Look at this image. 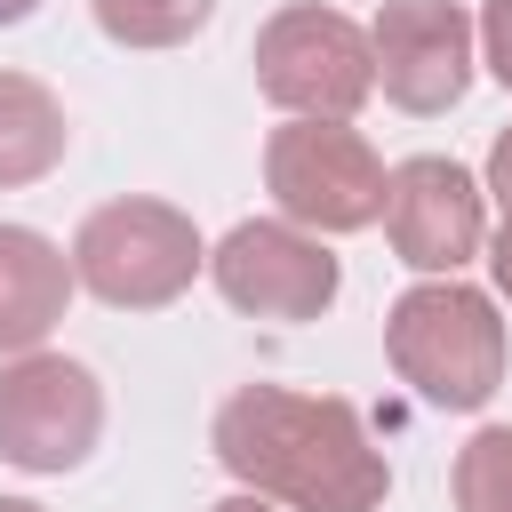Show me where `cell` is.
<instances>
[{
    "mask_svg": "<svg viewBox=\"0 0 512 512\" xmlns=\"http://www.w3.org/2000/svg\"><path fill=\"white\" fill-rule=\"evenodd\" d=\"M64 144H72V128H64L56 88L32 80V72H0V192L40 184L64 160Z\"/></svg>",
    "mask_w": 512,
    "mask_h": 512,
    "instance_id": "obj_11",
    "label": "cell"
},
{
    "mask_svg": "<svg viewBox=\"0 0 512 512\" xmlns=\"http://www.w3.org/2000/svg\"><path fill=\"white\" fill-rule=\"evenodd\" d=\"M216 464L288 512H376L392 496V464L368 440L360 408L336 392H288V384H240L208 424Z\"/></svg>",
    "mask_w": 512,
    "mask_h": 512,
    "instance_id": "obj_1",
    "label": "cell"
},
{
    "mask_svg": "<svg viewBox=\"0 0 512 512\" xmlns=\"http://www.w3.org/2000/svg\"><path fill=\"white\" fill-rule=\"evenodd\" d=\"M208 512H288V504H272V496H248V488H240V496H224V504H208Z\"/></svg>",
    "mask_w": 512,
    "mask_h": 512,
    "instance_id": "obj_17",
    "label": "cell"
},
{
    "mask_svg": "<svg viewBox=\"0 0 512 512\" xmlns=\"http://www.w3.org/2000/svg\"><path fill=\"white\" fill-rule=\"evenodd\" d=\"M208 272V240L176 200H104L72 232V280L112 312H160Z\"/></svg>",
    "mask_w": 512,
    "mask_h": 512,
    "instance_id": "obj_3",
    "label": "cell"
},
{
    "mask_svg": "<svg viewBox=\"0 0 512 512\" xmlns=\"http://www.w3.org/2000/svg\"><path fill=\"white\" fill-rule=\"evenodd\" d=\"M480 192L512 216V128H496V144H488V176H480Z\"/></svg>",
    "mask_w": 512,
    "mask_h": 512,
    "instance_id": "obj_15",
    "label": "cell"
},
{
    "mask_svg": "<svg viewBox=\"0 0 512 512\" xmlns=\"http://www.w3.org/2000/svg\"><path fill=\"white\" fill-rule=\"evenodd\" d=\"M384 240L408 272L424 280H456L472 256H488V192L472 168L440 160V152H416L392 168L384 184Z\"/></svg>",
    "mask_w": 512,
    "mask_h": 512,
    "instance_id": "obj_8",
    "label": "cell"
},
{
    "mask_svg": "<svg viewBox=\"0 0 512 512\" xmlns=\"http://www.w3.org/2000/svg\"><path fill=\"white\" fill-rule=\"evenodd\" d=\"M104 440V384L64 352H24L0 368V464L80 472Z\"/></svg>",
    "mask_w": 512,
    "mask_h": 512,
    "instance_id": "obj_7",
    "label": "cell"
},
{
    "mask_svg": "<svg viewBox=\"0 0 512 512\" xmlns=\"http://www.w3.org/2000/svg\"><path fill=\"white\" fill-rule=\"evenodd\" d=\"M72 256L32 232V224H0V352L24 360V352H48L64 304H72Z\"/></svg>",
    "mask_w": 512,
    "mask_h": 512,
    "instance_id": "obj_10",
    "label": "cell"
},
{
    "mask_svg": "<svg viewBox=\"0 0 512 512\" xmlns=\"http://www.w3.org/2000/svg\"><path fill=\"white\" fill-rule=\"evenodd\" d=\"M256 88L288 112V120H352L376 96V48L368 24H352L344 8L296 0L256 32Z\"/></svg>",
    "mask_w": 512,
    "mask_h": 512,
    "instance_id": "obj_5",
    "label": "cell"
},
{
    "mask_svg": "<svg viewBox=\"0 0 512 512\" xmlns=\"http://www.w3.org/2000/svg\"><path fill=\"white\" fill-rule=\"evenodd\" d=\"M32 8H40V0H0V32H8V24H24Z\"/></svg>",
    "mask_w": 512,
    "mask_h": 512,
    "instance_id": "obj_18",
    "label": "cell"
},
{
    "mask_svg": "<svg viewBox=\"0 0 512 512\" xmlns=\"http://www.w3.org/2000/svg\"><path fill=\"white\" fill-rule=\"evenodd\" d=\"M384 360L432 408H456V416L488 408L496 384H504V320H496V296H480L464 280H416L384 312Z\"/></svg>",
    "mask_w": 512,
    "mask_h": 512,
    "instance_id": "obj_2",
    "label": "cell"
},
{
    "mask_svg": "<svg viewBox=\"0 0 512 512\" xmlns=\"http://www.w3.org/2000/svg\"><path fill=\"white\" fill-rule=\"evenodd\" d=\"M488 280H496V296L512 304V216L488 232Z\"/></svg>",
    "mask_w": 512,
    "mask_h": 512,
    "instance_id": "obj_16",
    "label": "cell"
},
{
    "mask_svg": "<svg viewBox=\"0 0 512 512\" xmlns=\"http://www.w3.org/2000/svg\"><path fill=\"white\" fill-rule=\"evenodd\" d=\"M104 40L120 48H184L192 32H208L216 0H88Z\"/></svg>",
    "mask_w": 512,
    "mask_h": 512,
    "instance_id": "obj_12",
    "label": "cell"
},
{
    "mask_svg": "<svg viewBox=\"0 0 512 512\" xmlns=\"http://www.w3.org/2000/svg\"><path fill=\"white\" fill-rule=\"evenodd\" d=\"M368 48H376V88L384 104L432 120L472 88V48L480 24L456 0H384L368 16Z\"/></svg>",
    "mask_w": 512,
    "mask_h": 512,
    "instance_id": "obj_9",
    "label": "cell"
},
{
    "mask_svg": "<svg viewBox=\"0 0 512 512\" xmlns=\"http://www.w3.org/2000/svg\"><path fill=\"white\" fill-rule=\"evenodd\" d=\"M480 64L512 88V0H480Z\"/></svg>",
    "mask_w": 512,
    "mask_h": 512,
    "instance_id": "obj_14",
    "label": "cell"
},
{
    "mask_svg": "<svg viewBox=\"0 0 512 512\" xmlns=\"http://www.w3.org/2000/svg\"><path fill=\"white\" fill-rule=\"evenodd\" d=\"M456 512H512V424H480L448 472Z\"/></svg>",
    "mask_w": 512,
    "mask_h": 512,
    "instance_id": "obj_13",
    "label": "cell"
},
{
    "mask_svg": "<svg viewBox=\"0 0 512 512\" xmlns=\"http://www.w3.org/2000/svg\"><path fill=\"white\" fill-rule=\"evenodd\" d=\"M208 280L232 312L248 320H320L344 288V264L320 248V232L288 224V216H248L208 248Z\"/></svg>",
    "mask_w": 512,
    "mask_h": 512,
    "instance_id": "obj_6",
    "label": "cell"
},
{
    "mask_svg": "<svg viewBox=\"0 0 512 512\" xmlns=\"http://www.w3.org/2000/svg\"><path fill=\"white\" fill-rule=\"evenodd\" d=\"M0 512H48V504H32V496H0Z\"/></svg>",
    "mask_w": 512,
    "mask_h": 512,
    "instance_id": "obj_19",
    "label": "cell"
},
{
    "mask_svg": "<svg viewBox=\"0 0 512 512\" xmlns=\"http://www.w3.org/2000/svg\"><path fill=\"white\" fill-rule=\"evenodd\" d=\"M392 168L352 120H280L264 136V192L304 232H368L384 216Z\"/></svg>",
    "mask_w": 512,
    "mask_h": 512,
    "instance_id": "obj_4",
    "label": "cell"
}]
</instances>
